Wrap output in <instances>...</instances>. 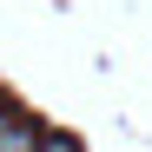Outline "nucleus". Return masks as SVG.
<instances>
[{
    "label": "nucleus",
    "instance_id": "nucleus-1",
    "mask_svg": "<svg viewBox=\"0 0 152 152\" xmlns=\"http://www.w3.org/2000/svg\"><path fill=\"white\" fill-rule=\"evenodd\" d=\"M0 145H33V126H13L7 113H0Z\"/></svg>",
    "mask_w": 152,
    "mask_h": 152
}]
</instances>
